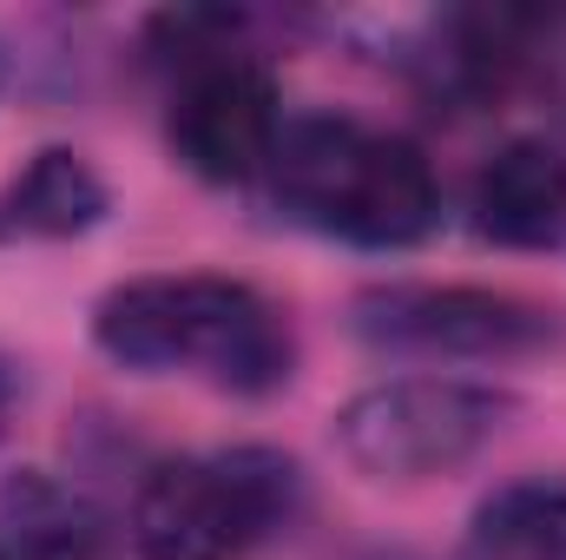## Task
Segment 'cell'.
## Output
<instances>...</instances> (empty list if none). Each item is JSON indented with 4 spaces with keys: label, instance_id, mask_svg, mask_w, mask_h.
<instances>
[{
    "label": "cell",
    "instance_id": "30bf717a",
    "mask_svg": "<svg viewBox=\"0 0 566 560\" xmlns=\"http://www.w3.org/2000/svg\"><path fill=\"white\" fill-rule=\"evenodd\" d=\"M481 560H566V481H514L474 515Z\"/></svg>",
    "mask_w": 566,
    "mask_h": 560
},
{
    "label": "cell",
    "instance_id": "5b68a950",
    "mask_svg": "<svg viewBox=\"0 0 566 560\" xmlns=\"http://www.w3.org/2000/svg\"><path fill=\"white\" fill-rule=\"evenodd\" d=\"M349 323L363 343L422 363H507L560 336L554 310L481 283H382L356 297Z\"/></svg>",
    "mask_w": 566,
    "mask_h": 560
},
{
    "label": "cell",
    "instance_id": "ba28073f",
    "mask_svg": "<svg viewBox=\"0 0 566 560\" xmlns=\"http://www.w3.org/2000/svg\"><path fill=\"white\" fill-rule=\"evenodd\" d=\"M99 515L46 468L0 475V560H99Z\"/></svg>",
    "mask_w": 566,
    "mask_h": 560
},
{
    "label": "cell",
    "instance_id": "9c48e42d",
    "mask_svg": "<svg viewBox=\"0 0 566 560\" xmlns=\"http://www.w3.org/2000/svg\"><path fill=\"white\" fill-rule=\"evenodd\" d=\"M7 211H13V231H27V238H86L113 211V191L93 172V158H80L66 145H46L13 178Z\"/></svg>",
    "mask_w": 566,
    "mask_h": 560
},
{
    "label": "cell",
    "instance_id": "3957f363",
    "mask_svg": "<svg viewBox=\"0 0 566 560\" xmlns=\"http://www.w3.org/2000/svg\"><path fill=\"white\" fill-rule=\"evenodd\" d=\"M303 508V468L277 448L178 455L145 475L133 501L139 560H244Z\"/></svg>",
    "mask_w": 566,
    "mask_h": 560
},
{
    "label": "cell",
    "instance_id": "277c9868",
    "mask_svg": "<svg viewBox=\"0 0 566 560\" xmlns=\"http://www.w3.org/2000/svg\"><path fill=\"white\" fill-rule=\"evenodd\" d=\"M507 409L514 403L481 383L389 376L343 403L336 448L369 481H434V475H454L461 462H474L501 435Z\"/></svg>",
    "mask_w": 566,
    "mask_h": 560
},
{
    "label": "cell",
    "instance_id": "8fae6325",
    "mask_svg": "<svg viewBox=\"0 0 566 560\" xmlns=\"http://www.w3.org/2000/svg\"><path fill=\"white\" fill-rule=\"evenodd\" d=\"M7 422H13V370L0 356V435H7Z\"/></svg>",
    "mask_w": 566,
    "mask_h": 560
},
{
    "label": "cell",
    "instance_id": "6da1fadb",
    "mask_svg": "<svg viewBox=\"0 0 566 560\" xmlns=\"http://www.w3.org/2000/svg\"><path fill=\"white\" fill-rule=\"evenodd\" d=\"M93 343L133 376H205L231 396H271L290 383L296 343L271 297L238 278L178 271V278L113 283L93 310Z\"/></svg>",
    "mask_w": 566,
    "mask_h": 560
},
{
    "label": "cell",
    "instance_id": "7a4b0ae2",
    "mask_svg": "<svg viewBox=\"0 0 566 560\" xmlns=\"http://www.w3.org/2000/svg\"><path fill=\"white\" fill-rule=\"evenodd\" d=\"M290 218L349 238L363 251H409L441 218V191L422 145L369 133L356 120H303L271 152Z\"/></svg>",
    "mask_w": 566,
    "mask_h": 560
},
{
    "label": "cell",
    "instance_id": "8992f818",
    "mask_svg": "<svg viewBox=\"0 0 566 560\" xmlns=\"http://www.w3.org/2000/svg\"><path fill=\"white\" fill-rule=\"evenodd\" d=\"M165 133L178 165L205 185H244L277 152V80L244 53H218L185 73Z\"/></svg>",
    "mask_w": 566,
    "mask_h": 560
},
{
    "label": "cell",
    "instance_id": "7c38bea8",
    "mask_svg": "<svg viewBox=\"0 0 566 560\" xmlns=\"http://www.w3.org/2000/svg\"><path fill=\"white\" fill-rule=\"evenodd\" d=\"M356 560H409V554H356Z\"/></svg>",
    "mask_w": 566,
    "mask_h": 560
},
{
    "label": "cell",
    "instance_id": "52a82bcc",
    "mask_svg": "<svg viewBox=\"0 0 566 560\" xmlns=\"http://www.w3.org/2000/svg\"><path fill=\"white\" fill-rule=\"evenodd\" d=\"M474 231L507 251H541L566 231V158L547 139H507L474 172Z\"/></svg>",
    "mask_w": 566,
    "mask_h": 560
}]
</instances>
